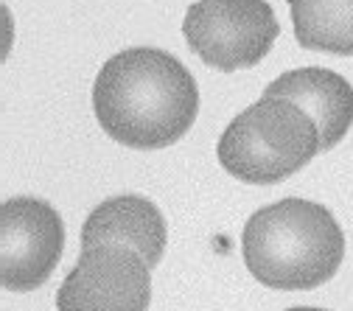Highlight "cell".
Here are the masks:
<instances>
[{
  "label": "cell",
  "mask_w": 353,
  "mask_h": 311,
  "mask_svg": "<svg viewBox=\"0 0 353 311\" xmlns=\"http://www.w3.org/2000/svg\"><path fill=\"white\" fill-rule=\"evenodd\" d=\"M93 110L112 141L129 149H165L194 126L199 90L176 57L160 48H129L99 70Z\"/></svg>",
  "instance_id": "6da1fadb"
},
{
  "label": "cell",
  "mask_w": 353,
  "mask_h": 311,
  "mask_svg": "<svg viewBox=\"0 0 353 311\" xmlns=\"http://www.w3.org/2000/svg\"><path fill=\"white\" fill-rule=\"evenodd\" d=\"M241 250L258 283L300 292L317 289L336 275L345 258V236L323 205L281 199L247 219Z\"/></svg>",
  "instance_id": "7a4b0ae2"
},
{
  "label": "cell",
  "mask_w": 353,
  "mask_h": 311,
  "mask_svg": "<svg viewBox=\"0 0 353 311\" xmlns=\"http://www.w3.org/2000/svg\"><path fill=\"white\" fill-rule=\"evenodd\" d=\"M317 152L323 146L312 115L275 96H263L239 112L216 149L222 168L250 185L283 183L312 163Z\"/></svg>",
  "instance_id": "3957f363"
},
{
  "label": "cell",
  "mask_w": 353,
  "mask_h": 311,
  "mask_svg": "<svg viewBox=\"0 0 353 311\" xmlns=\"http://www.w3.org/2000/svg\"><path fill=\"white\" fill-rule=\"evenodd\" d=\"M278 31L267 0H196L183 23L191 51L225 73L258 65L272 51Z\"/></svg>",
  "instance_id": "277c9868"
},
{
  "label": "cell",
  "mask_w": 353,
  "mask_h": 311,
  "mask_svg": "<svg viewBox=\"0 0 353 311\" xmlns=\"http://www.w3.org/2000/svg\"><path fill=\"white\" fill-rule=\"evenodd\" d=\"M152 266L129 247L101 244L81 250L59 294V311H146Z\"/></svg>",
  "instance_id": "5b68a950"
},
{
  "label": "cell",
  "mask_w": 353,
  "mask_h": 311,
  "mask_svg": "<svg viewBox=\"0 0 353 311\" xmlns=\"http://www.w3.org/2000/svg\"><path fill=\"white\" fill-rule=\"evenodd\" d=\"M65 228L59 213L39 199L14 197L0 205V283L9 292H34L62 258Z\"/></svg>",
  "instance_id": "8992f818"
},
{
  "label": "cell",
  "mask_w": 353,
  "mask_h": 311,
  "mask_svg": "<svg viewBox=\"0 0 353 311\" xmlns=\"http://www.w3.org/2000/svg\"><path fill=\"white\" fill-rule=\"evenodd\" d=\"M263 96H275L297 104L320 129V146L334 149L353 123V87L334 70L300 68L278 76Z\"/></svg>",
  "instance_id": "52a82bcc"
},
{
  "label": "cell",
  "mask_w": 353,
  "mask_h": 311,
  "mask_svg": "<svg viewBox=\"0 0 353 311\" xmlns=\"http://www.w3.org/2000/svg\"><path fill=\"white\" fill-rule=\"evenodd\" d=\"M129 247L149 266H157L165 252V221L154 202L143 197H112L101 202L81 228V247Z\"/></svg>",
  "instance_id": "ba28073f"
},
{
  "label": "cell",
  "mask_w": 353,
  "mask_h": 311,
  "mask_svg": "<svg viewBox=\"0 0 353 311\" xmlns=\"http://www.w3.org/2000/svg\"><path fill=\"white\" fill-rule=\"evenodd\" d=\"M289 9L303 48L353 57V0H289Z\"/></svg>",
  "instance_id": "9c48e42d"
},
{
  "label": "cell",
  "mask_w": 353,
  "mask_h": 311,
  "mask_svg": "<svg viewBox=\"0 0 353 311\" xmlns=\"http://www.w3.org/2000/svg\"><path fill=\"white\" fill-rule=\"evenodd\" d=\"M289 311H325V308H308V305H300V308H289Z\"/></svg>",
  "instance_id": "30bf717a"
}]
</instances>
